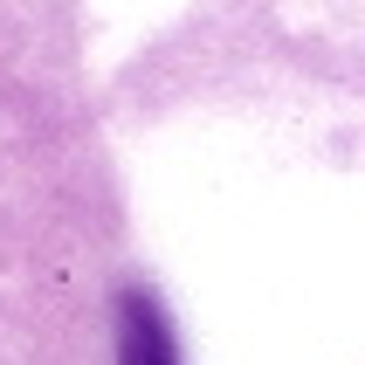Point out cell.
I'll return each instance as SVG.
<instances>
[{"instance_id": "obj_1", "label": "cell", "mask_w": 365, "mask_h": 365, "mask_svg": "<svg viewBox=\"0 0 365 365\" xmlns=\"http://www.w3.org/2000/svg\"><path fill=\"white\" fill-rule=\"evenodd\" d=\"M118 365H180L173 324H165L159 297H145V289H124L118 304Z\"/></svg>"}]
</instances>
